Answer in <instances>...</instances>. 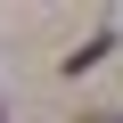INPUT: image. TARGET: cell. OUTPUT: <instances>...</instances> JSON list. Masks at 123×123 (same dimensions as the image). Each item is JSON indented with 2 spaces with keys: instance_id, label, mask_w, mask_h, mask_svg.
Masks as SVG:
<instances>
[{
  "instance_id": "obj_1",
  "label": "cell",
  "mask_w": 123,
  "mask_h": 123,
  "mask_svg": "<svg viewBox=\"0 0 123 123\" xmlns=\"http://www.w3.org/2000/svg\"><path fill=\"white\" fill-rule=\"evenodd\" d=\"M90 123H115V115H90Z\"/></svg>"
}]
</instances>
